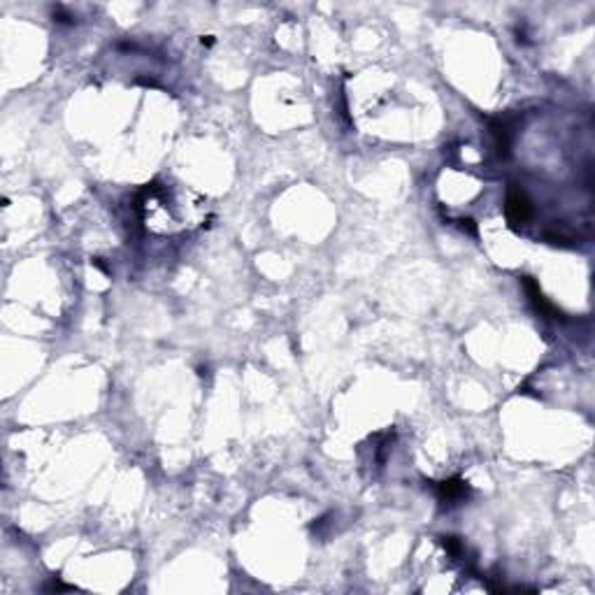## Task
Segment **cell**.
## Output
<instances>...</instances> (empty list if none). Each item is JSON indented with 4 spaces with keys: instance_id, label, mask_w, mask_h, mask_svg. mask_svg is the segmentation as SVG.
Returning a JSON list of instances; mask_svg holds the SVG:
<instances>
[{
    "instance_id": "cell-4",
    "label": "cell",
    "mask_w": 595,
    "mask_h": 595,
    "mask_svg": "<svg viewBox=\"0 0 595 595\" xmlns=\"http://www.w3.org/2000/svg\"><path fill=\"white\" fill-rule=\"evenodd\" d=\"M491 133L495 137L498 154L500 156H509V147H512V130H509V123L502 121V119H493V121H491Z\"/></svg>"
},
{
    "instance_id": "cell-3",
    "label": "cell",
    "mask_w": 595,
    "mask_h": 595,
    "mask_svg": "<svg viewBox=\"0 0 595 595\" xmlns=\"http://www.w3.org/2000/svg\"><path fill=\"white\" fill-rule=\"evenodd\" d=\"M435 491H438L442 502H456L467 495V484L463 479H447L435 484Z\"/></svg>"
},
{
    "instance_id": "cell-5",
    "label": "cell",
    "mask_w": 595,
    "mask_h": 595,
    "mask_svg": "<svg viewBox=\"0 0 595 595\" xmlns=\"http://www.w3.org/2000/svg\"><path fill=\"white\" fill-rule=\"evenodd\" d=\"M47 588L49 591H70L72 586H63V584H58V581H54V584H49Z\"/></svg>"
},
{
    "instance_id": "cell-2",
    "label": "cell",
    "mask_w": 595,
    "mask_h": 595,
    "mask_svg": "<svg viewBox=\"0 0 595 595\" xmlns=\"http://www.w3.org/2000/svg\"><path fill=\"white\" fill-rule=\"evenodd\" d=\"M524 284H526V291H528V295H531L535 309H537L542 316H546V319H563V312L556 309V305H551V302L546 300L544 293L540 291V284L535 282L533 277H524Z\"/></svg>"
},
{
    "instance_id": "cell-1",
    "label": "cell",
    "mask_w": 595,
    "mask_h": 595,
    "mask_svg": "<svg viewBox=\"0 0 595 595\" xmlns=\"http://www.w3.org/2000/svg\"><path fill=\"white\" fill-rule=\"evenodd\" d=\"M505 212H507V221L512 228H519L533 216V202L531 198L526 196V191L512 184L507 191V200H505Z\"/></svg>"
}]
</instances>
